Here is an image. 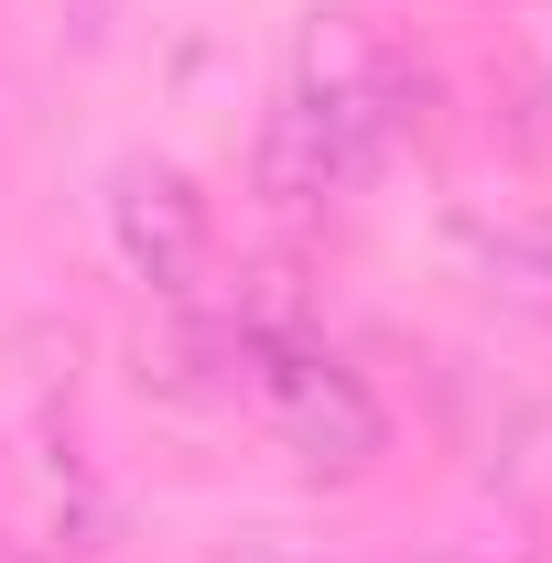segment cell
I'll return each mask as SVG.
<instances>
[{
    "mask_svg": "<svg viewBox=\"0 0 552 563\" xmlns=\"http://www.w3.org/2000/svg\"><path fill=\"white\" fill-rule=\"evenodd\" d=\"M412 109H422V76L368 33V22H314L303 33V66L292 87L272 98V120L250 141V196L281 217H314L357 196L401 141H412Z\"/></svg>",
    "mask_w": 552,
    "mask_h": 563,
    "instance_id": "6da1fadb",
    "label": "cell"
},
{
    "mask_svg": "<svg viewBox=\"0 0 552 563\" xmlns=\"http://www.w3.org/2000/svg\"><path fill=\"white\" fill-rule=\"evenodd\" d=\"M239 325V314H228ZM228 412H250L303 477H368L390 455V412L379 390L346 368L314 325H239V368H228Z\"/></svg>",
    "mask_w": 552,
    "mask_h": 563,
    "instance_id": "7a4b0ae2",
    "label": "cell"
},
{
    "mask_svg": "<svg viewBox=\"0 0 552 563\" xmlns=\"http://www.w3.org/2000/svg\"><path fill=\"white\" fill-rule=\"evenodd\" d=\"M109 250H120L131 282H152L163 303H185V292H207L217 207L196 196V174H174V163H120L109 174Z\"/></svg>",
    "mask_w": 552,
    "mask_h": 563,
    "instance_id": "3957f363",
    "label": "cell"
},
{
    "mask_svg": "<svg viewBox=\"0 0 552 563\" xmlns=\"http://www.w3.org/2000/svg\"><path fill=\"white\" fill-rule=\"evenodd\" d=\"M444 239H455V261H466L477 292H498V303H520V314L552 325V217H455Z\"/></svg>",
    "mask_w": 552,
    "mask_h": 563,
    "instance_id": "277c9868",
    "label": "cell"
},
{
    "mask_svg": "<svg viewBox=\"0 0 552 563\" xmlns=\"http://www.w3.org/2000/svg\"><path fill=\"white\" fill-rule=\"evenodd\" d=\"M412 563H542V542H531V520H466V531L422 542Z\"/></svg>",
    "mask_w": 552,
    "mask_h": 563,
    "instance_id": "5b68a950",
    "label": "cell"
},
{
    "mask_svg": "<svg viewBox=\"0 0 552 563\" xmlns=\"http://www.w3.org/2000/svg\"><path fill=\"white\" fill-rule=\"evenodd\" d=\"M217 563H314V553H281V542H239V553H217Z\"/></svg>",
    "mask_w": 552,
    "mask_h": 563,
    "instance_id": "8992f818",
    "label": "cell"
},
{
    "mask_svg": "<svg viewBox=\"0 0 552 563\" xmlns=\"http://www.w3.org/2000/svg\"><path fill=\"white\" fill-rule=\"evenodd\" d=\"M0 563H11V553H0Z\"/></svg>",
    "mask_w": 552,
    "mask_h": 563,
    "instance_id": "52a82bcc",
    "label": "cell"
}]
</instances>
